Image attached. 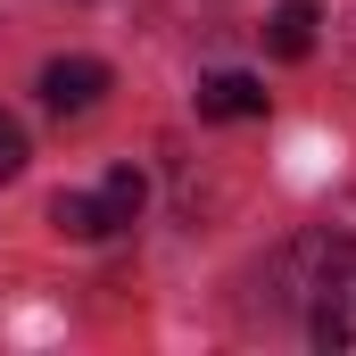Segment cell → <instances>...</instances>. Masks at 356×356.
<instances>
[{"mask_svg": "<svg viewBox=\"0 0 356 356\" xmlns=\"http://www.w3.org/2000/svg\"><path fill=\"white\" fill-rule=\"evenodd\" d=\"M290 257L307 266V332L323 348H356V241H298Z\"/></svg>", "mask_w": 356, "mask_h": 356, "instance_id": "6da1fadb", "label": "cell"}, {"mask_svg": "<svg viewBox=\"0 0 356 356\" xmlns=\"http://www.w3.org/2000/svg\"><path fill=\"white\" fill-rule=\"evenodd\" d=\"M42 99H50L58 116H91V108L108 99V67H99V58H50V67H42Z\"/></svg>", "mask_w": 356, "mask_h": 356, "instance_id": "7a4b0ae2", "label": "cell"}, {"mask_svg": "<svg viewBox=\"0 0 356 356\" xmlns=\"http://www.w3.org/2000/svg\"><path fill=\"white\" fill-rule=\"evenodd\" d=\"M199 116H216V124L266 116V83H257V75H241V67H224V75H207V83H199Z\"/></svg>", "mask_w": 356, "mask_h": 356, "instance_id": "3957f363", "label": "cell"}, {"mask_svg": "<svg viewBox=\"0 0 356 356\" xmlns=\"http://www.w3.org/2000/svg\"><path fill=\"white\" fill-rule=\"evenodd\" d=\"M50 224H58L67 241H108V232H124L116 207H108V191H58V199H50Z\"/></svg>", "mask_w": 356, "mask_h": 356, "instance_id": "277c9868", "label": "cell"}, {"mask_svg": "<svg viewBox=\"0 0 356 356\" xmlns=\"http://www.w3.org/2000/svg\"><path fill=\"white\" fill-rule=\"evenodd\" d=\"M315 25H323L315 0H282V8H273V58H307V50H315Z\"/></svg>", "mask_w": 356, "mask_h": 356, "instance_id": "5b68a950", "label": "cell"}, {"mask_svg": "<svg viewBox=\"0 0 356 356\" xmlns=\"http://www.w3.org/2000/svg\"><path fill=\"white\" fill-rule=\"evenodd\" d=\"M141 199H149V182L133 175V166H116V175H108V207H116V224H133V216H141Z\"/></svg>", "mask_w": 356, "mask_h": 356, "instance_id": "8992f818", "label": "cell"}, {"mask_svg": "<svg viewBox=\"0 0 356 356\" xmlns=\"http://www.w3.org/2000/svg\"><path fill=\"white\" fill-rule=\"evenodd\" d=\"M17 175H25V124L0 108V182H17Z\"/></svg>", "mask_w": 356, "mask_h": 356, "instance_id": "52a82bcc", "label": "cell"}]
</instances>
